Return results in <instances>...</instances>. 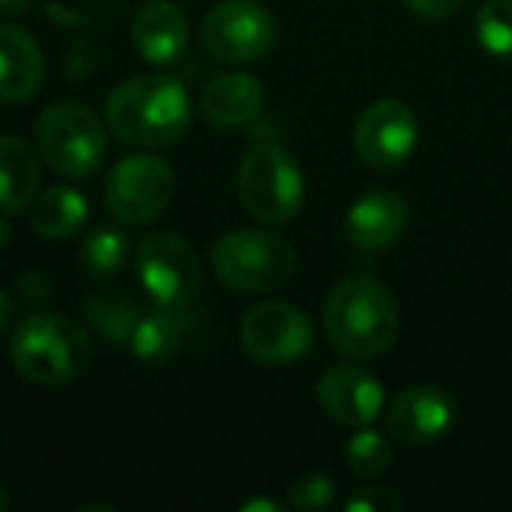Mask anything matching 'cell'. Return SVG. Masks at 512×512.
Here are the masks:
<instances>
[{"label": "cell", "instance_id": "6da1fadb", "mask_svg": "<svg viewBox=\"0 0 512 512\" xmlns=\"http://www.w3.org/2000/svg\"><path fill=\"white\" fill-rule=\"evenodd\" d=\"M192 120L189 93L180 78L153 72L126 78L105 99L108 129L135 147H165L186 135Z\"/></svg>", "mask_w": 512, "mask_h": 512}, {"label": "cell", "instance_id": "7a4b0ae2", "mask_svg": "<svg viewBox=\"0 0 512 512\" xmlns=\"http://www.w3.org/2000/svg\"><path fill=\"white\" fill-rule=\"evenodd\" d=\"M324 330L330 345L351 360L381 357L399 336L396 300L381 282L351 276L330 291L324 303Z\"/></svg>", "mask_w": 512, "mask_h": 512}, {"label": "cell", "instance_id": "3957f363", "mask_svg": "<svg viewBox=\"0 0 512 512\" xmlns=\"http://www.w3.org/2000/svg\"><path fill=\"white\" fill-rule=\"evenodd\" d=\"M9 357L15 372L30 384L63 387L78 381L90 369L93 342L78 321L36 312L15 327Z\"/></svg>", "mask_w": 512, "mask_h": 512}, {"label": "cell", "instance_id": "277c9868", "mask_svg": "<svg viewBox=\"0 0 512 512\" xmlns=\"http://www.w3.org/2000/svg\"><path fill=\"white\" fill-rule=\"evenodd\" d=\"M237 195L252 219L264 225L291 222L303 207V171L285 147L255 144L240 162Z\"/></svg>", "mask_w": 512, "mask_h": 512}, {"label": "cell", "instance_id": "5b68a950", "mask_svg": "<svg viewBox=\"0 0 512 512\" xmlns=\"http://www.w3.org/2000/svg\"><path fill=\"white\" fill-rule=\"evenodd\" d=\"M210 264L219 282L234 291H273L282 288L294 273V249L273 231L243 228L216 240Z\"/></svg>", "mask_w": 512, "mask_h": 512}, {"label": "cell", "instance_id": "8992f818", "mask_svg": "<svg viewBox=\"0 0 512 512\" xmlns=\"http://www.w3.org/2000/svg\"><path fill=\"white\" fill-rule=\"evenodd\" d=\"M36 150L63 177H90L108 153L105 126L90 108L57 102L36 120Z\"/></svg>", "mask_w": 512, "mask_h": 512}, {"label": "cell", "instance_id": "52a82bcc", "mask_svg": "<svg viewBox=\"0 0 512 512\" xmlns=\"http://www.w3.org/2000/svg\"><path fill=\"white\" fill-rule=\"evenodd\" d=\"M144 294L162 309H189L201 294V264L192 246L168 231H153L135 252Z\"/></svg>", "mask_w": 512, "mask_h": 512}, {"label": "cell", "instance_id": "ba28073f", "mask_svg": "<svg viewBox=\"0 0 512 512\" xmlns=\"http://www.w3.org/2000/svg\"><path fill=\"white\" fill-rule=\"evenodd\" d=\"M174 198V171L162 156L132 153L120 159L105 183V207L123 225H147Z\"/></svg>", "mask_w": 512, "mask_h": 512}, {"label": "cell", "instance_id": "9c48e42d", "mask_svg": "<svg viewBox=\"0 0 512 512\" xmlns=\"http://www.w3.org/2000/svg\"><path fill=\"white\" fill-rule=\"evenodd\" d=\"M273 39L276 21L258 0H222L207 12L201 27V42L219 63L261 60Z\"/></svg>", "mask_w": 512, "mask_h": 512}, {"label": "cell", "instance_id": "30bf717a", "mask_svg": "<svg viewBox=\"0 0 512 512\" xmlns=\"http://www.w3.org/2000/svg\"><path fill=\"white\" fill-rule=\"evenodd\" d=\"M315 342V327L309 315L291 303H258L243 315L240 345L243 351L267 366H288L309 354Z\"/></svg>", "mask_w": 512, "mask_h": 512}, {"label": "cell", "instance_id": "8fae6325", "mask_svg": "<svg viewBox=\"0 0 512 512\" xmlns=\"http://www.w3.org/2000/svg\"><path fill=\"white\" fill-rule=\"evenodd\" d=\"M420 141V120L402 99L372 102L354 126L357 156L378 171L399 168Z\"/></svg>", "mask_w": 512, "mask_h": 512}, {"label": "cell", "instance_id": "7c38bea8", "mask_svg": "<svg viewBox=\"0 0 512 512\" xmlns=\"http://www.w3.org/2000/svg\"><path fill=\"white\" fill-rule=\"evenodd\" d=\"M453 420H456V402L441 387L402 390L387 411L390 435L408 447L438 444L453 429Z\"/></svg>", "mask_w": 512, "mask_h": 512}, {"label": "cell", "instance_id": "4fadbf2b", "mask_svg": "<svg viewBox=\"0 0 512 512\" xmlns=\"http://www.w3.org/2000/svg\"><path fill=\"white\" fill-rule=\"evenodd\" d=\"M318 402L321 408L348 429H366L384 408L381 381L360 366H330L318 378Z\"/></svg>", "mask_w": 512, "mask_h": 512}, {"label": "cell", "instance_id": "5bb4252c", "mask_svg": "<svg viewBox=\"0 0 512 512\" xmlns=\"http://www.w3.org/2000/svg\"><path fill=\"white\" fill-rule=\"evenodd\" d=\"M411 210L408 201L393 189H375L357 198L345 216L348 240L360 249H387L408 228Z\"/></svg>", "mask_w": 512, "mask_h": 512}, {"label": "cell", "instance_id": "9a60e30c", "mask_svg": "<svg viewBox=\"0 0 512 512\" xmlns=\"http://www.w3.org/2000/svg\"><path fill=\"white\" fill-rule=\"evenodd\" d=\"M189 42L186 15L168 0H147L132 15V45L150 63H174Z\"/></svg>", "mask_w": 512, "mask_h": 512}, {"label": "cell", "instance_id": "2e32d148", "mask_svg": "<svg viewBox=\"0 0 512 512\" xmlns=\"http://www.w3.org/2000/svg\"><path fill=\"white\" fill-rule=\"evenodd\" d=\"M42 78L45 60L36 39L21 27L0 21V102H27L42 87Z\"/></svg>", "mask_w": 512, "mask_h": 512}, {"label": "cell", "instance_id": "e0dca14e", "mask_svg": "<svg viewBox=\"0 0 512 512\" xmlns=\"http://www.w3.org/2000/svg\"><path fill=\"white\" fill-rule=\"evenodd\" d=\"M264 108V87L249 72L216 75L201 93V111L216 129H240Z\"/></svg>", "mask_w": 512, "mask_h": 512}, {"label": "cell", "instance_id": "ac0fdd59", "mask_svg": "<svg viewBox=\"0 0 512 512\" xmlns=\"http://www.w3.org/2000/svg\"><path fill=\"white\" fill-rule=\"evenodd\" d=\"M39 186V150L21 138H0V213L30 207Z\"/></svg>", "mask_w": 512, "mask_h": 512}, {"label": "cell", "instance_id": "d6986e66", "mask_svg": "<svg viewBox=\"0 0 512 512\" xmlns=\"http://www.w3.org/2000/svg\"><path fill=\"white\" fill-rule=\"evenodd\" d=\"M87 219V201L72 186H48L30 201V225L45 240L72 237Z\"/></svg>", "mask_w": 512, "mask_h": 512}, {"label": "cell", "instance_id": "ffe728a7", "mask_svg": "<svg viewBox=\"0 0 512 512\" xmlns=\"http://www.w3.org/2000/svg\"><path fill=\"white\" fill-rule=\"evenodd\" d=\"M183 312L186 309L156 306L153 312L141 315V321L132 333V342H129L132 354L147 363H159V360L171 357L189 333V318Z\"/></svg>", "mask_w": 512, "mask_h": 512}, {"label": "cell", "instance_id": "44dd1931", "mask_svg": "<svg viewBox=\"0 0 512 512\" xmlns=\"http://www.w3.org/2000/svg\"><path fill=\"white\" fill-rule=\"evenodd\" d=\"M84 318L90 327L111 345H129L132 333L141 321V306L129 291L105 288L84 303Z\"/></svg>", "mask_w": 512, "mask_h": 512}, {"label": "cell", "instance_id": "7402d4cb", "mask_svg": "<svg viewBox=\"0 0 512 512\" xmlns=\"http://www.w3.org/2000/svg\"><path fill=\"white\" fill-rule=\"evenodd\" d=\"M129 258V237L117 225H99L81 246V267L90 279H111Z\"/></svg>", "mask_w": 512, "mask_h": 512}, {"label": "cell", "instance_id": "603a6c76", "mask_svg": "<svg viewBox=\"0 0 512 512\" xmlns=\"http://www.w3.org/2000/svg\"><path fill=\"white\" fill-rule=\"evenodd\" d=\"M345 459H348V465H351V471L357 477H369L372 480V477H381L393 465V447H390V441L381 432H372L366 426V429H360L348 441Z\"/></svg>", "mask_w": 512, "mask_h": 512}, {"label": "cell", "instance_id": "cb8c5ba5", "mask_svg": "<svg viewBox=\"0 0 512 512\" xmlns=\"http://www.w3.org/2000/svg\"><path fill=\"white\" fill-rule=\"evenodd\" d=\"M477 39L489 54L512 60V0H489L477 12Z\"/></svg>", "mask_w": 512, "mask_h": 512}, {"label": "cell", "instance_id": "d4e9b609", "mask_svg": "<svg viewBox=\"0 0 512 512\" xmlns=\"http://www.w3.org/2000/svg\"><path fill=\"white\" fill-rule=\"evenodd\" d=\"M333 480L324 474H303L291 483L288 495H291V507L294 510H327L333 504Z\"/></svg>", "mask_w": 512, "mask_h": 512}, {"label": "cell", "instance_id": "484cf974", "mask_svg": "<svg viewBox=\"0 0 512 512\" xmlns=\"http://www.w3.org/2000/svg\"><path fill=\"white\" fill-rule=\"evenodd\" d=\"M405 507L390 489H381V486H372V489H360L348 504V512H399Z\"/></svg>", "mask_w": 512, "mask_h": 512}, {"label": "cell", "instance_id": "4316f807", "mask_svg": "<svg viewBox=\"0 0 512 512\" xmlns=\"http://www.w3.org/2000/svg\"><path fill=\"white\" fill-rule=\"evenodd\" d=\"M15 297L27 306V309H36L42 303H48L51 297V279L42 273V270H27L18 276L15 282Z\"/></svg>", "mask_w": 512, "mask_h": 512}, {"label": "cell", "instance_id": "83f0119b", "mask_svg": "<svg viewBox=\"0 0 512 512\" xmlns=\"http://www.w3.org/2000/svg\"><path fill=\"white\" fill-rule=\"evenodd\" d=\"M408 9L420 18H450L456 15L468 0H405Z\"/></svg>", "mask_w": 512, "mask_h": 512}, {"label": "cell", "instance_id": "f1b7e54d", "mask_svg": "<svg viewBox=\"0 0 512 512\" xmlns=\"http://www.w3.org/2000/svg\"><path fill=\"white\" fill-rule=\"evenodd\" d=\"M30 3H33V0H0V21H12V18H18L21 12H27V9H30Z\"/></svg>", "mask_w": 512, "mask_h": 512}, {"label": "cell", "instance_id": "f546056e", "mask_svg": "<svg viewBox=\"0 0 512 512\" xmlns=\"http://www.w3.org/2000/svg\"><path fill=\"white\" fill-rule=\"evenodd\" d=\"M12 312H15V306H12V297L0 288V333L9 327V321H12Z\"/></svg>", "mask_w": 512, "mask_h": 512}, {"label": "cell", "instance_id": "4dcf8cb0", "mask_svg": "<svg viewBox=\"0 0 512 512\" xmlns=\"http://www.w3.org/2000/svg\"><path fill=\"white\" fill-rule=\"evenodd\" d=\"M240 510H243V512H252V510L276 512V510H279V507H276V504H273V501H249V504H243V507H240Z\"/></svg>", "mask_w": 512, "mask_h": 512}, {"label": "cell", "instance_id": "1f68e13d", "mask_svg": "<svg viewBox=\"0 0 512 512\" xmlns=\"http://www.w3.org/2000/svg\"><path fill=\"white\" fill-rule=\"evenodd\" d=\"M9 234H12V231H9V222H6V219H0V249L9 243Z\"/></svg>", "mask_w": 512, "mask_h": 512}, {"label": "cell", "instance_id": "d6a6232c", "mask_svg": "<svg viewBox=\"0 0 512 512\" xmlns=\"http://www.w3.org/2000/svg\"><path fill=\"white\" fill-rule=\"evenodd\" d=\"M9 507V495H6V489H3V483H0V512Z\"/></svg>", "mask_w": 512, "mask_h": 512}]
</instances>
